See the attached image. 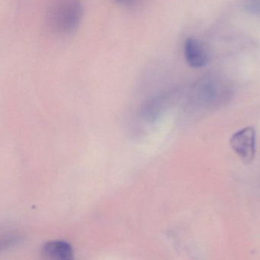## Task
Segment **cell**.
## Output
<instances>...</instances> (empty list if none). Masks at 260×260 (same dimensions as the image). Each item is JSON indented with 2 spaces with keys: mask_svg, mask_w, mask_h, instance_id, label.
Wrapping results in <instances>:
<instances>
[{
  "mask_svg": "<svg viewBox=\"0 0 260 260\" xmlns=\"http://www.w3.org/2000/svg\"><path fill=\"white\" fill-rule=\"evenodd\" d=\"M232 95L229 83L221 77L208 75L198 80L190 95L193 106L205 109H217L228 103Z\"/></svg>",
  "mask_w": 260,
  "mask_h": 260,
  "instance_id": "cell-1",
  "label": "cell"
},
{
  "mask_svg": "<svg viewBox=\"0 0 260 260\" xmlns=\"http://www.w3.org/2000/svg\"><path fill=\"white\" fill-rule=\"evenodd\" d=\"M81 14L79 0H58L50 13V19L59 32H69L77 26Z\"/></svg>",
  "mask_w": 260,
  "mask_h": 260,
  "instance_id": "cell-2",
  "label": "cell"
},
{
  "mask_svg": "<svg viewBox=\"0 0 260 260\" xmlns=\"http://www.w3.org/2000/svg\"><path fill=\"white\" fill-rule=\"evenodd\" d=\"M230 145L243 162L246 164L252 162L256 150L255 128L246 127L236 132L230 140Z\"/></svg>",
  "mask_w": 260,
  "mask_h": 260,
  "instance_id": "cell-3",
  "label": "cell"
},
{
  "mask_svg": "<svg viewBox=\"0 0 260 260\" xmlns=\"http://www.w3.org/2000/svg\"><path fill=\"white\" fill-rule=\"evenodd\" d=\"M185 60L191 68H202L206 66L208 55L205 46L196 39H188L184 48Z\"/></svg>",
  "mask_w": 260,
  "mask_h": 260,
  "instance_id": "cell-4",
  "label": "cell"
},
{
  "mask_svg": "<svg viewBox=\"0 0 260 260\" xmlns=\"http://www.w3.org/2000/svg\"><path fill=\"white\" fill-rule=\"evenodd\" d=\"M42 255L50 259L68 260L74 257L71 244L63 240H54L45 243L42 248Z\"/></svg>",
  "mask_w": 260,
  "mask_h": 260,
  "instance_id": "cell-5",
  "label": "cell"
},
{
  "mask_svg": "<svg viewBox=\"0 0 260 260\" xmlns=\"http://www.w3.org/2000/svg\"><path fill=\"white\" fill-rule=\"evenodd\" d=\"M245 7L249 13L260 15V0H247Z\"/></svg>",
  "mask_w": 260,
  "mask_h": 260,
  "instance_id": "cell-6",
  "label": "cell"
},
{
  "mask_svg": "<svg viewBox=\"0 0 260 260\" xmlns=\"http://www.w3.org/2000/svg\"><path fill=\"white\" fill-rule=\"evenodd\" d=\"M116 1H118V2L120 3H128L132 2V1H133V0H116Z\"/></svg>",
  "mask_w": 260,
  "mask_h": 260,
  "instance_id": "cell-7",
  "label": "cell"
}]
</instances>
